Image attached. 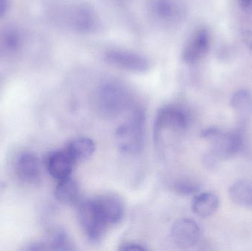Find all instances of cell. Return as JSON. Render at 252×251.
<instances>
[{"instance_id":"6da1fadb","label":"cell","mask_w":252,"mask_h":251,"mask_svg":"<svg viewBox=\"0 0 252 251\" xmlns=\"http://www.w3.org/2000/svg\"><path fill=\"white\" fill-rule=\"evenodd\" d=\"M145 114L142 109H135L126 123L118 128L115 134L120 150L126 155H136L144 146Z\"/></svg>"},{"instance_id":"7a4b0ae2","label":"cell","mask_w":252,"mask_h":251,"mask_svg":"<svg viewBox=\"0 0 252 251\" xmlns=\"http://www.w3.org/2000/svg\"><path fill=\"white\" fill-rule=\"evenodd\" d=\"M211 147L204 156V163L210 167H214L221 161L236 156L244 147L242 134L238 131L223 132L210 139Z\"/></svg>"},{"instance_id":"3957f363","label":"cell","mask_w":252,"mask_h":251,"mask_svg":"<svg viewBox=\"0 0 252 251\" xmlns=\"http://www.w3.org/2000/svg\"><path fill=\"white\" fill-rule=\"evenodd\" d=\"M80 225L91 243L101 241L109 228L94 198L83 200L78 209Z\"/></svg>"},{"instance_id":"277c9868","label":"cell","mask_w":252,"mask_h":251,"mask_svg":"<svg viewBox=\"0 0 252 251\" xmlns=\"http://www.w3.org/2000/svg\"><path fill=\"white\" fill-rule=\"evenodd\" d=\"M97 101L100 110L109 116L121 113L129 102L127 88L118 81H109L101 84L97 91Z\"/></svg>"},{"instance_id":"5b68a950","label":"cell","mask_w":252,"mask_h":251,"mask_svg":"<svg viewBox=\"0 0 252 251\" xmlns=\"http://www.w3.org/2000/svg\"><path fill=\"white\" fill-rule=\"evenodd\" d=\"M189 115L183 108L172 105L161 108L156 116L155 139L158 141L167 132H183L189 125Z\"/></svg>"},{"instance_id":"8992f818","label":"cell","mask_w":252,"mask_h":251,"mask_svg":"<svg viewBox=\"0 0 252 251\" xmlns=\"http://www.w3.org/2000/svg\"><path fill=\"white\" fill-rule=\"evenodd\" d=\"M104 58L109 64L127 72L143 73L150 68V63L146 57L129 50H109L105 53Z\"/></svg>"},{"instance_id":"52a82bcc","label":"cell","mask_w":252,"mask_h":251,"mask_svg":"<svg viewBox=\"0 0 252 251\" xmlns=\"http://www.w3.org/2000/svg\"><path fill=\"white\" fill-rule=\"evenodd\" d=\"M210 35L204 28H199L192 34L182 52V59L187 64L198 63L208 54Z\"/></svg>"},{"instance_id":"ba28073f","label":"cell","mask_w":252,"mask_h":251,"mask_svg":"<svg viewBox=\"0 0 252 251\" xmlns=\"http://www.w3.org/2000/svg\"><path fill=\"white\" fill-rule=\"evenodd\" d=\"M171 237L178 247L188 249L195 246L201 237V229L196 222L184 218L176 221L171 228Z\"/></svg>"},{"instance_id":"9c48e42d","label":"cell","mask_w":252,"mask_h":251,"mask_svg":"<svg viewBox=\"0 0 252 251\" xmlns=\"http://www.w3.org/2000/svg\"><path fill=\"white\" fill-rule=\"evenodd\" d=\"M94 199L109 226L118 225L123 221L125 216V206L119 197L107 194Z\"/></svg>"},{"instance_id":"30bf717a","label":"cell","mask_w":252,"mask_h":251,"mask_svg":"<svg viewBox=\"0 0 252 251\" xmlns=\"http://www.w3.org/2000/svg\"><path fill=\"white\" fill-rule=\"evenodd\" d=\"M75 165L65 149L50 153L46 161L49 173L57 181L70 177Z\"/></svg>"},{"instance_id":"8fae6325","label":"cell","mask_w":252,"mask_h":251,"mask_svg":"<svg viewBox=\"0 0 252 251\" xmlns=\"http://www.w3.org/2000/svg\"><path fill=\"white\" fill-rule=\"evenodd\" d=\"M41 164L36 155L31 152L22 153L16 162V174L19 179L28 184H34L41 175Z\"/></svg>"},{"instance_id":"7c38bea8","label":"cell","mask_w":252,"mask_h":251,"mask_svg":"<svg viewBox=\"0 0 252 251\" xmlns=\"http://www.w3.org/2000/svg\"><path fill=\"white\" fill-rule=\"evenodd\" d=\"M150 10L154 19L164 24L176 23L183 13L177 0H152Z\"/></svg>"},{"instance_id":"4fadbf2b","label":"cell","mask_w":252,"mask_h":251,"mask_svg":"<svg viewBox=\"0 0 252 251\" xmlns=\"http://www.w3.org/2000/svg\"><path fill=\"white\" fill-rule=\"evenodd\" d=\"M71 23L76 30L80 32H91L97 29L98 19L95 13L85 5H78L71 13Z\"/></svg>"},{"instance_id":"5bb4252c","label":"cell","mask_w":252,"mask_h":251,"mask_svg":"<svg viewBox=\"0 0 252 251\" xmlns=\"http://www.w3.org/2000/svg\"><path fill=\"white\" fill-rule=\"evenodd\" d=\"M65 150L75 164L89 160L95 151V144L91 139L78 137L68 143Z\"/></svg>"},{"instance_id":"9a60e30c","label":"cell","mask_w":252,"mask_h":251,"mask_svg":"<svg viewBox=\"0 0 252 251\" xmlns=\"http://www.w3.org/2000/svg\"><path fill=\"white\" fill-rule=\"evenodd\" d=\"M220 200L217 195L213 193H201L194 197L192 210L195 215L206 218L212 216L219 209Z\"/></svg>"},{"instance_id":"2e32d148","label":"cell","mask_w":252,"mask_h":251,"mask_svg":"<svg viewBox=\"0 0 252 251\" xmlns=\"http://www.w3.org/2000/svg\"><path fill=\"white\" fill-rule=\"evenodd\" d=\"M231 106L241 122H247L252 118V94L247 89H240L231 99Z\"/></svg>"},{"instance_id":"e0dca14e","label":"cell","mask_w":252,"mask_h":251,"mask_svg":"<svg viewBox=\"0 0 252 251\" xmlns=\"http://www.w3.org/2000/svg\"><path fill=\"white\" fill-rule=\"evenodd\" d=\"M79 186L71 177L60 180L55 188L56 200L62 204L70 205L76 203L79 197Z\"/></svg>"},{"instance_id":"ac0fdd59","label":"cell","mask_w":252,"mask_h":251,"mask_svg":"<svg viewBox=\"0 0 252 251\" xmlns=\"http://www.w3.org/2000/svg\"><path fill=\"white\" fill-rule=\"evenodd\" d=\"M231 200L238 206L252 207V182L241 180L234 183L229 190Z\"/></svg>"},{"instance_id":"d6986e66","label":"cell","mask_w":252,"mask_h":251,"mask_svg":"<svg viewBox=\"0 0 252 251\" xmlns=\"http://www.w3.org/2000/svg\"><path fill=\"white\" fill-rule=\"evenodd\" d=\"M46 244L48 250L63 251H72L74 249L69 236L62 228H56L52 231Z\"/></svg>"},{"instance_id":"ffe728a7","label":"cell","mask_w":252,"mask_h":251,"mask_svg":"<svg viewBox=\"0 0 252 251\" xmlns=\"http://www.w3.org/2000/svg\"><path fill=\"white\" fill-rule=\"evenodd\" d=\"M175 190L183 195H191L198 193L200 190L199 185L192 181H179L175 184Z\"/></svg>"},{"instance_id":"44dd1931","label":"cell","mask_w":252,"mask_h":251,"mask_svg":"<svg viewBox=\"0 0 252 251\" xmlns=\"http://www.w3.org/2000/svg\"><path fill=\"white\" fill-rule=\"evenodd\" d=\"M220 131H221V130L218 128V127H210V128L204 130V131L201 132V136L202 138L210 140L211 139H213V137L217 136Z\"/></svg>"},{"instance_id":"7402d4cb","label":"cell","mask_w":252,"mask_h":251,"mask_svg":"<svg viewBox=\"0 0 252 251\" xmlns=\"http://www.w3.org/2000/svg\"><path fill=\"white\" fill-rule=\"evenodd\" d=\"M244 41L248 50L252 55V31H246L244 32Z\"/></svg>"},{"instance_id":"603a6c76","label":"cell","mask_w":252,"mask_h":251,"mask_svg":"<svg viewBox=\"0 0 252 251\" xmlns=\"http://www.w3.org/2000/svg\"><path fill=\"white\" fill-rule=\"evenodd\" d=\"M121 251H145L146 250L145 247L140 246V245L135 244V243H128V244L124 245L122 248H121Z\"/></svg>"},{"instance_id":"cb8c5ba5","label":"cell","mask_w":252,"mask_h":251,"mask_svg":"<svg viewBox=\"0 0 252 251\" xmlns=\"http://www.w3.org/2000/svg\"><path fill=\"white\" fill-rule=\"evenodd\" d=\"M8 7V0H0V18L4 16Z\"/></svg>"},{"instance_id":"d4e9b609","label":"cell","mask_w":252,"mask_h":251,"mask_svg":"<svg viewBox=\"0 0 252 251\" xmlns=\"http://www.w3.org/2000/svg\"><path fill=\"white\" fill-rule=\"evenodd\" d=\"M240 4L244 8H247L252 4V0H239Z\"/></svg>"}]
</instances>
